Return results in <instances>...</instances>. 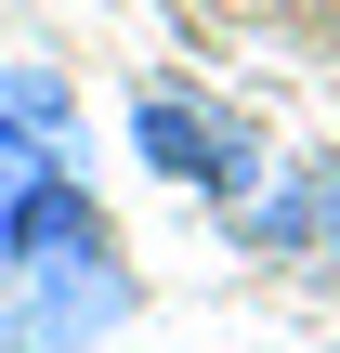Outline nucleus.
<instances>
[{
	"instance_id": "f257e3e1",
	"label": "nucleus",
	"mask_w": 340,
	"mask_h": 353,
	"mask_svg": "<svg viewBox=\"0 0 340 353\" xmlns=\"http://www.w3.org/2000/svg\"><path fill=\"white\" fill-rule=\"evenodd\" d=\"M131 314V249L92 183H52L0 223V353H92Z\"/></svg>"
},
{
	"instance_id": "f03ea898",
	"label": "nucleus",
	"mask_w": 340,
	"mask_h": 353,
	"mask_svg": "<svg viewBox=\"0 0 340 353\" xmlns=\"http://www.w3.org/2000/svg\"><path fill=\"white\" fill-rule=\"evenodd\" d=\"M131 157L157 170V183H183V196H210V210H236L275 157H262V131L236 118V105H210V92H131Z\"/></svg>"
},
{
	"instance_id": "7ed1b4c3",
	"label": "nucleus",
	"mask_w": 340,
	"mask_h": 353,
	"mask_svg": "<svg viewBox=\"0 0 340 353\" xmlns=\"http://www.w3.org/2000/svg\"><path fill=\"white\" fill-rule=\"evenodd\" d=\"M79 170H92V118H79V92H66L52 65H0V223H13L26 196L79 183Z\"/></svg>"
},
{
	"instance_id": "20e7f679",
	"label": "nucleus",
	"mask_w": 340,
	"mask_h": 353,
	"mask_svg": "<svg viewBox=\"0 0 340 353\" xmlns=\"http://www.w3.org/2000/svg\"><path fill=\"white\" fill-rule=\"evenodd\" d=\"M223 223H236V249H275V262H340V157H288V170H262Z\"/></svg>"
}]
</instances>
